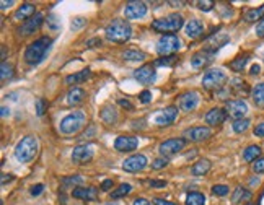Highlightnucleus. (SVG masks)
Segmentation results:
<instances>
[{"label":"nucleus","mask_w":264,"mask_h":205,"mask_svg":"<svg viewBox=\"0 0 264 205\" xmlns=\"http://www.w3.org/2000/svg\"><path fill=\"white\" fill-rule=\"evenodd\" d=\"M51 44H52V39L47 38V36L39 38V39L34 41V43H31L30 46L26 47V51H25L26 64L38 65L41 60L46 57V54H47V51H49Z\"/></svg>","instance_id":"1"},{"label":"nucleus","mask_w":264,"mask_h":205,"mask_svg":"<svg viewBox=\"0 0 264 205\" xmlns=\"http://www.w3.org/2000/svg\"><path fill=\"white\" fill-rule=\"evenodd\" d=\"M105 34H106V39L111 41V43L122 44L130 39L132 28L127 22H124V20H113V22L106 26Z\"/></svg>","instance_id":"2"},{"label":"nucleus","mask_w":264,"mask_h":205,"mask_svg":"<svg viewBox=\"0 0 264 205\" xmlns=\"http://www.w3.org/2000/svg\"><path fill=\"white\" fill-rule=\"evenodd\" d=\"M184 26V20L179 13H171L152 22V30L157 33H176Z\"/></svg>","instance_id":"3"},{"label":"nucleus","mask_w":264,"mask_h":205,"mask_svg":"<svg viewBox=\"0 0 264 205\" xmlns=\"http://www.w3.org/2000/svg\"><path fill=\"white\" fill-rule=\"evenodd\" d=\"M36 153H38V140L31 135L23 137L15 147V158L22 163L31 161L36 156Z\"/></svg>","instance_id":"4"},{"label":"nucleus","mask_w":264,"mask_h":205,"mask_svg":"<svg viewBox=\"0 0 264 205\" xmlns=\"http://www.w3.org/2000/svg\"><path fill=\"white\" fill-rule=\"evenodd\" d=\"M85 122H87L85 113H83V111H75L72 114L65 116V118L60 121L59 131L64 135H74V134H77L83 126H85Z\"/></svg>","instance_id":"5"},{"label":"nucleus","mask_w":264,"mask_h":205,"mask_svg":"<svg viewBox=\"0 0 264 205\" xmlns=\"http://www.w3.org/2000/svg\"><path fill=\"white\" fill-rule=\"evenodd\" d=\"M181 46V41L175 34H165L157 41V52L162 57L165 56H173V52H176Z\"/></svg>","instance_id":"6"},{"label":"nucleus","mask_w":264,"mask_h":205,"mask_svg":"<svg viewBox=\"0 0 264 205\" xmlns=\"http://www.w3.org/2000/svg\"><path fill=\"white\" fill-rule=\"evenodd\" d=\"M227 75L224 73L222 68H212L209 70L203 78V86L207 88V90H212V88H219L225 83Z\"/></svg>","instance_id":"7"},{"label":"nucleus","mask_w":264,"mask_h":205,"mask_svg":"<svg viewBox=\"0 0 264 205\" xmlns=\"http://www.w3.org/2000/svg\"><path fill=\"white\" fill-rule=\"evenodd\" d=\"M225 111H227V116H230L235 121L245 119V116L248 113V105L246 101L243 99H230L225 102Z\"/></svg>","instance_id":"8"},{"label":"nucleus","mask_w":264,"mask_h":205,"mask_svg":"<svg viewBox=\"0 0 264 205\" xmlns=\"http://www.w3.org/2000/svg\"><path fill=\"white\" fill-rule=\"evenodd\" d=\"M184 145H186V139H168V140L160 143L158 152H160V155L166 158V156H171L178 152H181Z\"/></svg>","instance_id":"9"},{"label":"nucleus","mask_w":264,"mask_h":205,"mask_svg":"<svg viewBox=\"0 0 264 205\" xmlns=\"http://www.w3.org/2000/svg\"><path fill=\"white\" fill-rule=\"evenodd\" d=\"M93 155H95L93 145H79L72 152V161L75 165H87V163L93 160Z\"/></svg>","instance_id":"10"},{"label":"nucleus","mask_w":264,"mask_h":205,"mask_svg":"<svg viewBox=\"0 0 264 205\" xmlns=\"http://www.w3.org/2000/svg\"><path fill=\"white\" fill-rule=\"evenodd\" d=\"M147 15V5L144 2H129L126 7H124V17L129 18V20H139V18H144Z\"/></svg>","instance_id":"11"},{"label":"nucleus","mask_w":264,"mask_h":205,"mask_svg":"<svg viewBox=\"0 0 264 205\" xmlns=\"http://www.w3.org/2000/svg\"><path fill=\"white\" fill-rule=\"evenodd\" d=\"M178 118V108L176 106H168L162 109V111H158L157 116H155V124L157 126H170L175 122V119Z\"/></svg>","instance_id":"12"},{"label":"nucleus","mask_w":264,"mask_h":205,"mask_svg":"<svg viewBox=\"0 0 264 205\" xmlns=\"http://www.w3.org/2000/svg\"><path fill=\"white\" fill-rule=\"evenodd\" d=\"M145 166H147V158L144 155H132L122 163V169L127 171V173H139Z\"/></svg>","instance_id":"13"},{"label":"nucleus","mask_w":264,"mask_h":205,"mask_svg":"<svg viewBox=\"0 0 264 205\" xmlns=\"http://www.w3.org/2000/svg\"><path fill=\"white\" fill-rule=\"evenodd\" d=\"M134 77L137 81H141L144 85H150L157 80V72L154 65H142L134 72Z\"/></svg>","instance_id":"14"},{"label":"nucleus","mask_w":264,"mask_h":205,"mask_svg":"<svg viewBox=\"0 0 264 205\" xmlns=\"http://www.w3.org/2000/svg\"><path fill=\"white\" fill-rule=\"evenodd\" d=\"M212 137V131L209 127H192V129H187L184 132V139L186 140H191V142H204L207 139Z\"/></svg>","instance_id":"15"},{"label":"nucleus","mask_w":264,"mask_h":205,"mask_svg":"<svg viewBox=\"0 0 264 205\" xmlns=\"http://www.w3.org/2000/svg\"><path fill=\"white\" fill-rule=\"evenodd\" d=\"M139 147V139L132 135H121L114 140V148L117 152H134Z\"/></svg>","instance_id":"16"},{"label":"nucleus","mask_w":264,"mask_h":205,"mask_svg":"<svg viewBox=\"0 0 264 205\" xmlns=\"http://www.w3.org/2000/svg\"><path fill=\"white\" fill-rule=\"evenodd\" d=\"M197 105H199V93L197 91H187L179 96V108L186 113L194 111V109L197 108Z\"/></svg>","instance_id":"17"},{"label":"nucleus","mask_w":264,"mask_h":205,"mask_svg":"<svg viewBox=\"0 0 264 205\" xmlns=\"http://www.w3.org/2000/svg\"><path fill=\"white\" fill-rule=\"evenodd\" d=\"M215 52H217L215 49H206V51H201L197 54H194V57L191 59V65L194 68H203L206 65H209L212 62Z\"/></svg>","instance_id":"18"},{"label":"nucleus","mask_w":264,"mask_h":205,"mask_svg":"<svg viewBox=\"0 0 264 205\" xmlns=\"http://www.w3.org/2000/svg\"><path fill=\"white\" fill-rule=\"evenodd\" d=\"M43 22H44L43 13H36L33 18H30L28 22L23 23V26L20 28V33H22L23 36H30V34H34V31L39 30V26L43 25Z\"/></svg>","instance_id":"19"},{"label":"nucleus","mask_w":264,"mask_h":205,"mask_svg":"<svg viewBox=\"0 0 264 205\" xmlns=\"http://www.w3.org/2000/svg\"><path fill=\"white\" fill-rule=\"evenodd\" d=\"M206 124L207 126H220L222 122L227 119V111L220 108H214L209 113L206 114Z\"/></svg>","instance_id":"20"},{"label":"nucleus","mask_w":264,"mask_h":205,"mask_svg":"<svg viewBox=\"0 0 264 205\" xmlns=\"http://www.w3.org/2000/svg\"><path fill=\"white\" fill-rule=\"evenodd\" d=\"M72 195L82 200H95L98 197V190L95 187H74Z\"/></svg>","instance_id":"21"},{"label":"nucleus","mask_w":264,"mask_h":205,"mask_svg":"<svg viewBox=\"0 0 264 205\" xmlns=\"http://www.w3.org/2000/svg\"><path fill=\"white\" fill-rule=\"evenodd\" d=\"M85 96H87V93H85V90H83V88L74 86L72 90L67 93L65 101H67L69 106H77V105H80V102H83Z\"/></svg>","instance_id":"22"},{"label":"nucleus","mask_w":264,"mask_h":205,"mask_svg":"<svg viewBox=\"0 0 264 205\" xmlns=\"http://www.w3.org/2000/svg\"><path fill=\"white\" fill-rule=\"evenodd\" d=\"M184 31L189 38L196 39L204 33V25L201 23L199 20H189V22H187L186 26H184Z\"/></svg>","instance_id":"23"},{"label":"nucleus","mask_w":264,"mask_h":205,"mask_svg":"<svg viewBox=\"0 0 264 205\" xmlns=\"http://www.w3.org/2000/svg\"><path fill=\"white\" fill-rule=\"evenodd\" d=\"M100 118L106 122V124H116L117 121V111L113 105H105L100 109Z\"/></svg>","instance_id":"24"},{"label":"nucleus","mask_w":264,"mask_h":205,"mask_svg":"<svg viewBox=\"0 0 264 205\" xmlns=\"http://www.w3.org/2000/svg\"><path fill=\"white\" fill-rule=\"evenodd\" d=\"M36 7L34 5H31V4H23L22 7H20V9L15 12V18L17 20H30V18H33L34 15H36Z\"/></svg>","instance_id":"25"},{"label":"nucleus","mask_w":264,"mask_h":205,"mask_svg":"<svg viewBox=\"0 0 264 205\" xmlns=\"http://www.w3.org/2000/svg\"><path fill=\"white\" fill-rule=\"evenodd\" d=\"M90 77H92V72H90V68H85V70L82 72H77L74 75H69L65 78V83L67 85H77V83H83V81H87Z\"/></svg>","instance_id":"26"},{"label":"nucleus","mask_w":264,"mask_h":205,"mask_svg":"<svg viewBox=\"0 0 264 205\" xmlns=\"http://www.w3.org/2000/svg\"><path fill=\"white\" fill-rule=\"evenodd\" d=\"M209 169H211V161L203 158V160H199V161L194 163L192 168H191V173L194 176H204L206 173H209Z\"/></svg>","instance_id":"27"},{"label":"nucleus","mask_w":264,"mask_h":205,"mask_svg":"<svg viewBox=\"0 0 264 205\" xmlns=\"http://www.w3.org/2000/svg\"><path fill=\"white\" fill-rule=\"evenodd\" d=\"M262 18H264V4L261 7H258V9H251L245 13V22H248V23L261 22Z\"/></svg>","instance_id":"28"},{"label":"nucleus","mask_w":264,"mask_h":205,"mask_svg":"<svg viewBox=\"0 0 264 205\" xmlns=\"http://www.w3.org/2000/svg\"><path fill=\"white\" fill-rule=\"evenodd\" d=\"M122 59L129 60V62H141V60L147 59V54L142 51H136V49H129L126 52H122Z\"/></svg>","instance_id":"29"},{"label":"nucleus","mask_w":264,"mask_h":205,"mask_svg":"<svg viewBox=\"0 0 264 205\" xmlns=\"http://www.w3.org/2000/svg\"><path fill=\"white\" fill-rule=\"evenodd\" d=\"M261 155V147L258 145H249L245 152H243V158H245V161L251 163V161H256L259 158Z\"/></svg>","instance_id":"30"},{"label":"nucleus","mask_w":264,"mask_h":205,"mask_svg":"<svg viewBox=\"0 0 264 205\" xmlns=\"http://www.w3.org/2000/svg\"><path fill=\"white\" fill-rule=\"evenodd\" d=\"M251 96H253L254 105L264 106V83H258V85H254V86H253V90H251Z\"/></svg>","instance_id":"31"},{"label":"nucleus","mask_w":264,"mask_h":205,"mask_svg":"<svg viewBox=\"0 0 264 205\" xmlns=\"http://www.w3.org/2000/svg\"><path fill=\"white\" fill-rule=\"evenodd\" d=\"M251 199V192L243 187H237L233 190V195H232V202L233 203H240L243 200H249Z\"/></svg>","instance_id":"32"},{"label":"nucleus","mask_w":264,"mask_h":205,"mask_svg":"<svg viewBox=\"0 0 264 205\" xmlns=\"http://www.w3.org/2000/svg\"><path fill=\"white\" fill-rule=\"evenodd\" d=\"M230 85H232L230 90L235 91V93H238V94H248V91H249V90H248V85H246L243 80H240V78L232 80Z\"/></svg>","instance_id":"33"},{"label":"nucleus","mask_w":264,"mask_h":205,"mask_svg":"<svg viewBox=\"0 0 264 205\" xmlns=\"http://www.w3.org/2000/svg\"><path fill=\"white\" fill-rule=\"evenodd\" d=\"M186 205H206V197L201 192H191L186 197Z\"/></svg>","instance_id":"34"},{"label":"nucleus","mask_w":264,"mask_h":205,"mask_svg":"<svg viewBox=\"0 0 264 205\" xmlns=\"http://www.w3.org/2000/svg\"><path fill=\"white\" fill-rule=\"evenodd\" d=\"M178 57L176 56H165V57H160L154 62V67H171L176 64Z\"/></svg>","instance_id":"35"},{"label":"nucleus","mask_w":264,"mask_h":205,"mask_svg":"<svg viewBox=\"0 0 264 205\" xmlns=\"http://www.w3.org/2000/svg\"><path fill=\"white\" fill-rule=\"evenodd\" d=\"M130 190H132L130 184H121V186L117 187L116 190H113V192H111V197H113V199H119V197L127 195Z\"/></svg>","instance_id":"36"},{"label":"nucleus","mask_w":264,"mask_h":205,"mask_svg":"<svg viewBox=\"0 0 264 205\" xmlns=\"http://www.w3.org/2000/svg\"><path fill=\"white\" fill-rule=\"evenodd\" d=\"M248 59H249V56H240V57H237V59H235L233 62L230 64V68H232V70H235V72H241L243 68H245L246 62H248Z\"/></svg>","instance_id":"37"},{"label":"nucleus","mask_w":264,"mask_h":205,"mask_svg":"<svg viewBox=\"0 0 264 205\" xmlns=\"http://www.w3.org/2000/svg\"><path fill=\"white\" fill-rule=\"evenodd\" d=\"M248 127H249V119H238V121H233V132H237V134H241V132H245L248 131Z\"/></svg>","instance_id":"38"},{"label":"nucleus","mask_w":264,"mask_h":205,"mask_svg":"<svg viewBox=\"0 0 264 205\" xmlns=\"http://www.w3.org/2000/svg\"><path fill=\"white\" fill-rule=\"evenodd\" d=\"M228 192H230V189H228V186H225V184H217V186L212 187V194H214V195L224 197V195H227Z\"/></svg>","instance_id":"39"},{"label":"nucleus","mask_w":264,"mask_h":205,"mask_svg":"<svg viewBox=\"0 0 264 205\" xmlns=\"http://www.w3.org/2000/svg\"><path fill=\"white\" fill-rule=\"evenodd\" d=\"M196 7L203 12H209L214 9V2L212 0H199V2H196Z\"/></svg>","instance_id":"40"},{"label":"nucleus","mask_w":264,"mask_h":205,"mask_svg":"<svg viewBox=\"0 0 264 205\" xmlns=\"http://www.w3.org/2000/svg\"><path fill=\"white\" fill-rule=\"evenodd\" d=\"M0 72H2V80H7V78H10V77H12L13 68H12L10 64L2 62V67H0Z\"/></svg>","instance_id":"41"},{"label":"nucleus","mask_w":264,"mask_h":205,"mask_svg":"<svg viewBox=\"0 0 264 205\" xmlns=\"http://www.w3.org/2000/svg\"><path fill=\"white\" fill-rule=\"evenodd\" d=\"M46 109H47V101L43 99V98H39L36 101V114L38 116H43L46 113Z\"/></svg>","instance_id":"42"},{"label":"nucleus","mask_w":264,"mask_h":205,"mask_svg":"<svg viewBox=\"0 0 264 205\" xmlns=\"http://www.w3.org/2000/svg\"><path fill=\"white\" fill-rule=\"evenodd\" d=\"M166 165H168V158H165V156H162V158L154 160V163H152V168H154V169H163Z\"/></svg>","instance_id":"43"},{"label":"nucleus","mask_w":264,"mask_h":205,"mask_svg":"<svg viewBox=\"0 0 264 205\" xmlns=\"http://www.w3.org/2000/svg\"><path fill=\"white\" fill-rule=\"evenodd\" d=\"M72 184H82V176L65 177V179H64V186H72Z\"/></svg>","instance_id":"44"},{"label":"nucleus","mask_w":264,"mask_h":205,"mask_svg":"<svg viewBox=\"0 0 264 205\" xmlns=\"http://www.w3.org/2000/svg\"><path fill=\"white\" fill-rule=\"evenodd\" d=\"M139 99H141L142 105H147V102H150V99H152V93L149 90H144L141 94H139Z\"/></svg>","instance_id":"45"},{"label":"nucleus","mask_w":264,"mask_h":205,"mask_svg":"<svg viewBox=\"0 0 264 205\" xmlns=\"http://www.w3.org/2000/svg\"><path fill=\"white\" fill-rule=\"evenodd\" d=\"M254 173H264V158H258L253 165Z\"/></svg>","instance_id":"46"},{"label":"nucleus","mask_w":264,"mask_h":205,"mask_svg":"<svg viewBox=\"0 0 264 205\" xmlns=\"http://www.w3.org/2000/svg\"><path fill=\"white\" fill-rule=\"evenodd\" d=\"M87 25V20L85 18H77L75 22L72 23V30H80L82 26H85Z\"/></svg>","instance_id":"47"},{"label":"nucleus","mask_w":264,"mask_h":205,"mask_svg":"<svg viewBox=\"0 0 264 205\" xmlns=\"http://www.w3.org/2000/svg\"><path fill=\"white\" fill-rule=\"evenodd\" d=\"M43 190H44V184H36V186L31 187V195L36 197V195H39L41 192H43Z\"/></svg>","instance_id":"48"},{"label":"nucleus","mask_w":264,"mask_h":205,"mask_svg":"<svg viewBox=\"0 0 264 205\" xmlns=\"http://www.w3.org/2000/svg\"><path fill=\"white\" fill-rule=\"evenodd\" d=\"M117 102H119V105H121L122 108L129 109V111H132V109H134V106H132V102H130L129 99H126V98H121V99L117 101Z\"/></svg>","instance_id":"49"},{"label":"nucleus","mask_w":264,"mask_h":205,"mask_svg":"<svg viewBox=\"0 0 264 205\" xmlns=\"http://www.w3.org/2000/svg\"><path fill=\"white\" fill-rule=\"evenodd\" d=\"M256 34H258L259 38H264V18L258 23V26H256Z\"/></svg>","instance_id":"50"},{"label":"nucleus","mask_w":264,"mask_h":205,"mask_svg":"<svg viewBox=\"0 0 264 205\" xmlns=\"http://www.w3.org/2000/svg\"><path fill=\"white\" fill-rule=\"evenodd\" d=\"M95 46H101V39L100 38H93V39H90L87 43V47H90V49H93Z\"/></svg>","instance_id":"51"},{"label":"nucleus","mask_w":264,"mask_h":205,"mask_svg":"<svg viewBox=\"0 0 264 205\" xmlns=\"http://www.w3.org/2000/svg\"><path fill=\"white\" fill-rule=\"evenodd\" d=\"M254 135L256 137H264V122H261V124H258L254 127Z\"/></svg>","instance_id":"52"},{"label":"nucleus","mask_w":264,"mask_h":205,"mask_svg":"<svg viewBox=\"0 0 264 205\" xmlns=\"http://www.w3.org/2000/svg\"><path fill=\"white\" fill-rule=\"evenodd\" d=\"M47 25H49V26H51V28H52V30H57V28H59V26H60L59 23H55V17H54V15H51V17H47Z\"/></svg>","instance_id":"53"},{"label":"nucleus","mask_w":264,"mask_h":205,"mask_svg":"<svg viewBox=\"0 0 264 205\" xmlns=\"http://www.w3.org/2000/svg\"><path fill=\"white\" fill-rule=\"evenodd\" d=\"M154 203H155V205H178V203H175V202H170V200L160 199V197H157V199H154Z\"/></svg>","instance_id":"54"},{"label":"nucleus","mask_w":264,"mask_h":205,"mask_svg":"<svg viewBox=\"0 0 264 205\" xmlns=\"http://www.w3.org/2000/svg\"><path fill=\"white\" fill-rule=\"evenodd\" d=\"M113 187V179H105L101 182V190H109Z\"/></svg>","instance_id":"55"},{"label":"nucleus","mask_w":264,"mask_h":205,"mask_svg":"<svg viewBox=\"0 0 264 205\" xmlns=\"http://www.w3.org/2000/svg\"><path fill=\"white\" fill-rule=\"evenodd\" d=\"M149 186H152V187H165L166 181H149Z\"/></svg>","instance_id":"56"},{"label":"nucleus","mask_w":264,"mask_h":205,"mask_svg":"<svg viewBox=\"0 0 264 205\" xmlns=\"http://www.w3.org/2000/svg\"><path fill=\"white\" fill-rule=\"evenodd\" d=\"M132 205H152V203L147 199H142V197H141V199H136Z\"/></svg>","instance_id":"57"},{"label":"nucleus","mask_w":264,"mask_h":205,"mask_svg":"<svg viewBox=\"0 0 264 205\" xmlns=\"http://www.w3.org/2000/svg\"><path fill=\"white\" fill-rule=\"evenodd\" d=\"M259 70H261V67H259L258 64H254L251 68H249V73H251V75H258V73H259Z\"/></svg>","instance_id":"58"},{"label":"nucleus","mask_w":264,"mask_h":205,"mask_svg":"<svg viewBox=\"0 0 264 205\" xmlns=\"http://www.w3.org/2000/svg\"><path fill=\"white\" fill-rule=\"evenodd\" d=\"M13 5V0H9V2H7V0H2V2H0V7H2V10H5L7 7H12Z\"/></svg>","instance_id":"59"},{"label":"nucleus","mask_w":264,"mask_h":205,"mask_svg":"<svg viewBox=\"0 0 264 205\" xmlns=\"http://www.w3.org/2000/svg\"><path fill=\"white\" fill-rule=\"evenodd\" d=\"M13 176L12 174H2V184H5L7 181H12Z\"/></svg>","instance_id":"60"},{"label":"nucleus","mask_w":264,"mask_h":205,"mask_svg":"<svg viewBox=\"0 0 264 205\" xmlns=\"http://www.w3.org/2000/svg\"><path fill=\"white\" fill-rule=\"evenodd\" d=\"M170 5H171V7H183V5H184V2H181V0H179V2H175V0H171Z\"/></svg>","instance_id":"61"},{"label":"nucleus","mask_w":264,"mask_h":205,"mask_svg":"<svg viewBox=\"0 0 264 205\" xmlns=\"http://www.w3.org/2000/svg\"><path fill=\"white\" fill-rule=\"evenodd\" d=\"M9 114H10V109L4 106V108H2V118H7Z\"/></svg>","instance_id":"62"},{"label":"nucleus","mask_w":264,"mask_h":205,"mask_svg":"<svg viewBox=\"0 0 264 205\" xmlns=\"http://www.w3.org/2000/svg\"><path fill=\"white\" fill-rule=\"evenodd\" d=\"M5 56H7V51H5V46L2 47V59H4V62H5Z\"/></svg>","instance_id":"63"},{"label":"nucleus","mask_w":264,"mask_h":205,"mask_svg":"<svg viewBox=\"0 0 264 205\" xmlns=\"http://www.w3.org/2000/svg\"><path fill=\"white\" fill-rule=\"evenodd\" d=\"M245 205H253V203H245Z\"/></svg>","instance_id":"64"}]
</instances>
